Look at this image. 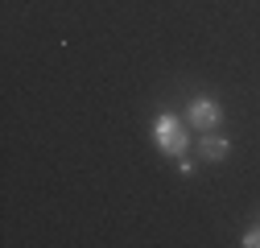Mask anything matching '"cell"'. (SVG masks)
Here are the masks:
<instances>
[{
  "mask_svg": "<svg viewBox=\"0 0 260 248\" xmlns=\"http://www.w3.org/2000/svg\"><path fill=\"white\" fill-rule=\"evenodd\" d=\"M199 153H203L207 162H223L227 153H232V141H227V137H215V133H207V137L199 141Z\"/></svg>",
  "mask_w": 260,
  "mask_h": 248,
  "instance_id": "cell-3",
  "label": "cell"
},
{
  "mask_svg": "<svg viewBox=\"0 0 260 248\" xmlns=\"http://www.w3.org/2000/svg\"><path fill=\"white\" fill-rule=\"evenodd\" d=\"M240 244H244V248H260V228H252V232H248Z\"/></svg>",
  "mask_w": 260,
  "mask_h": 248,
  "instance_id": "cell-4",
  "label": "cell"
},
{
  "mask_svg": "<svg viewBox=\"0 0 260 248\" xmlns=\"http://www.w3.org/2000/svg\"><path fill=\"white\" fill-rule=\"evenodd\" d=\"M153 141H157V149L166 153V158H182L186 145H190L186 120H178V116H170V112H161V116L153 120Z\"/></svg>",
  "mask_w": 260,
  "mask_h": 248,
  "instance_id": "cell-1",
  "label": "cell"
},
{
  "mask_svg": "<svg viewBox=\"0 0 260 248\" xmlns=\"http://www.w3.org/2000/svg\"><path fill=\"white\" fill-rule=\"evenodd\" d=\"M186 116H190V124H194V129L211 133L215 124L223 120V108H219V104H215L211 96H194V100H190V112H186Z\"/></svg>",
  "mask_w": 260,
  "mask_h": 248,
  "instance_id": "cell-2",
  "label": "cell"
}]
</instances>
